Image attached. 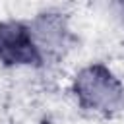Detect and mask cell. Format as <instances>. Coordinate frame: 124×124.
Returning <instances> with one entry per match:
<instances>
[{
  "mask_svg": "<svg viewBox=\"0 0 124 124\" xmlns=\"http://www.w3.org/2000/svg\"><path fill=\"white\" fill-rule=\"evenodd\" d=\"M72 91L78 103L95 112H114L124 105L122 81L105 66L89 64L81 68L72 83Z\"/></svg>",
  "mask_w": 124,
  "mask_h": 124,
  "instance_id": "1",
  "label": "cell"
},
{
  "mask_svg": "<svg viewBox=\"0 0 124 124\" xmlns=\"http://www.w3.org/2000/svg\"><path fill=\"white\" fill-rule=\"evenodd\" d=\"M0 62L4 66H39L43 52L31 25L23 21H0Z\"/></svg>",
  "mask_w": 124,
  "mask_h": 124,
  "instance_id": "2",
  "label": "cell"
}]
</instances>
